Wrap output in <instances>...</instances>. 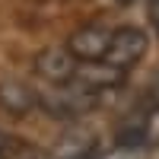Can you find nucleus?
I'll use <instances>...</instances> for the list:
<instances>
[{"label": "nucleus", "mask_w": 159, "mask_h": 159, "mask_svg": "<svg viewBox=\"0 0 159 159\" xmlns=\"http://www.w3.org/2000/svg\"><path fill=\"white\" fill-rule=\"evenodd\" d=\"M22 153H29V147L22 140H16L13 134L0 130V159H22Z\"/></svg>", "instance_id": "nucleus-7"}, {"label": "nucleus", "mask_w": 159, "mask_h": 159, "mask_svg": "<svg viewBox=\"0 0 159 159\" xmlns=\"http://www.w3.org/2000/svg\"><path fill=\"white\" fill-rule=\"evenodd\" d=\"M150 16L156 22V29H159V0H150Z\"/></svg>", "instance_id": "nucleus-8"}, {"label": "nucleus", "mask_w": 159, "mask_h": 159, "mask_svg": "<svg viewBox=\"0 0 159 159\" xmlns=\"http://www.w3.org/2000/svg\"><path fill=\"white\" fill-rule=\"evenodd\" d=\"M111 32L115 29H108V25H102V22H86V25H80V29L70 32L67 48H70V54L76 61H102L105 51H108Z\"/></svg>", "instance_id": "nucleus-4"}, {"label": "nucleus", "mask_w": 159, "mask_h": 159, "mask_svg": "<svg viewBox=\"0 0 159 159\" xmlns=\"http://www.w3.org/2000/svg\"><path fill=\"white\" fill-rule=\"evenodd\" d=\"M99 99H102L99 92H89L83 86L64 83V86H51L45 92H38V108L48 111L51 118H80V115H86L89 108H96Z\"/></svg>", "instance_id": "nucleus-1"}, {"label": "nucleus", "mask_w": 159, "mask_h": 159, "mask_svg": "<svg viewBox=\"0 0 159 159\" xmlns=\"http://www.w3.org/2000/svg\"><path fill=\"white\" fill-rule=\"evenodd\" d=\"M147 48H150V35L140 29V25H121V29L111 32V42L108 51H105V64H111L118 70H134L137 64L147 57Z\"/></svg>", "instance_id": "nucleus-2"}, {"label": "nucleus", "mask_w": 159, "mask_h": 159, "mask_svg": "<svg viewBox=\"0 0 159 159\" xmlns=\"http://www.w3.org/2000/svg\"><path fill=\"white\" fill-rule=\"evenodd\" d=\"M115 3H121V7H127V3H130V0H115Z\"/></svg>", "instance_id": "nucleus-9"}, {"label": "nucleus", "mask_w": 159, "mask_h": 159, "mask_svg": "<svg viewBox=\"0 0 159 159\" xmlns=\"http://www.w3.org/2000/svg\"><path fill=\"white\" fill-rule=\"evenodd\" d=\"M38 108V92L22 80H0V111L10 118H25Z\"/></svg>", "instance_id": "nucleus-6"}, {"label": "nucleus", "mask_w": 159, "mask_h": 159, "mask_svg": "<svg viewBox=\"0 0 159 159\" xmlns=\"http://www.w3.org/2000/svg\"><path fill=\"white\" fill-rule=\"evenodd\" d=\"M124 76H127L124 70H118V67H111V64H105V61H80V67H76V73H73L70 83L102 96V92L121 86Z\"/></svg>", "instance_id": "nucleus-5"}, {"label": "nucleus", "mask_w": 159, "mask_h": 159, "mask_svg": "<svg viewBox=\"0 0 159 159\" xmlns=\"http://www.w3.org/2000/svg\"><path fill=\"white\" fill-rule=\"evenodd\" d=\"M32 67H35V73L42 76L45 83H51V86H64V83H70V80H73L80 61L70 54L67 45H54V48L38 51L35 61H32Z\"/></svg>", "instance_id": "nucleus-3"}]
</instances>
